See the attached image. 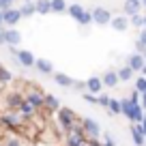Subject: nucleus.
<instances>
[{"label": "nucleus", "instance_id": "8fccbe9b", "mask_svg": "<svg viewBox=\"0 0 146 146\" xmlns=\"http://www.w3.org/2000/svg\"><path fill=\"white\" fill-rule=\"evenodd\" d=\"M144 146H146V144H144Z\"/></svg>", "mask_w": 146, "mask_h": 146}, {"label": "nucleus", "instance_id": "20e7f679", "mask_svg": "<svg viewBox=\"0 0 146 146\" xmlns=\"http://www.w3.org/2000/svg\"><path fill=\"white\" fill-rule=\"evenodd\" d=\"M24 101H26V103H30L35 110L45 108V95H43L39 88H28V90H26V97H24Z\"/></svg>", "mask_w": 146, "mask_h": 146}, {"label": "nucleus", "instance_id": "ddd939ff", "mask_svg": "<svg viewBox=\"0 0 146 146\" xmlns=\"http://www.w3.org/2000/svg\"><path fill=\"white\" fill-rule=\"evenodd\" d=\"M110 26L114 28L116 32H125L129 28V17H125V15H116V17H112Z\"/></svg>", "mask_w": 146, "mask_h": 146}, {"label": "nucleus", "instance_id": "f704fd0d", "mask_svg": "<svg viewBox=\"0 0 146 146\" xmlns=\"http://www.w3.org/2000/svg\"><path fill=\"white\" fill-rule=\"evenodd\" d=\"M86 146H103V144L99 142V137H88V140H86Z\"/></svg>", "mask_w": 146, "mask_h": 146}, {"label": "nucleus", "instance_id": "7c9ffc66", "mask_svg": "<svg viewBox=\"0 0 146 146\" xmlns=\"http://www.w3.org/2000/svg\"><path fill=\"white\" fill-rule=\"evenodd\" d=\"M84 101H86V103H99V97L97 95H90V92H84Z\"/></svg>", "mask_w": 146, "mask_h": 146}, {"label": "nucleus", "instance_id": "a211bd4d", "mask_svg": "<svg viewBox=\"0 0 146 146\" xmlns=\"http://www.w3.org/2000/svg\"><path fill=\"white\" fill-rule=\"evenodd\" d=\"M54 82L62 88H71L73 86V78L71 75H64V73H54Z\"/></svg>", "mask_w": 146, "mask_h": 146}, {"label": "nucleus", "instance_id": "79ce46f5", "mask_svg": "<svg viewBox=\"0 0 146 146\" xmlns=\"http://www.w3.org/2000/svg\"><path fill=\"white\" fill-rule=\"evenodd\" d=\"M5 26V19H2V11H0V28Z\"/></svg>", "mask_w": 146, "mask_h": 146}, {"label": "nucleus", "instance_id": "2f4dec72", "mask_svg": "<svg viewBox=\"0 0 146 146\" xmlns=\"http://www.w3.org/2000/svg\"><path fill=\"white\" fill-rule=\"evenodd\" d=\"M110 101H112V99H110L108 95H99V103H97V105H103V108H108Z\"/></svg>", "mask_w": 146, "mask_h": 146}, {"label": "nucleus", "instance_id": "ea45409f", "mask_svg": "<svg viewBox=\"0 0 146 146\" xmlns=\"http://www.w3.org/2000/svg\"><path fill=\"white\" fill-rule=\"evenodd\" d=\"M140 127H142V133H144V135H146V114H144V120H142V123H140Z\"/></svg>", "mask_w": 146, "mask_h": 146}, {"label": "nucleus", "instance_id": "4be33fe9", "mask_svg": "<svg viewBox=\"0 0 146 146\" xmlns=\"http://www.w3.org/2000/svg\"><path fill=\"white\" fill-rule=\"evenodd\" d=\"M19 13H22V17H32V15H36V7H35V2H30V5H24V7H19Z\"/></svg>", "mask_w": 146, "mask_h": 146}, {"label": "nucleus", "instance_id": "dca6fc26", "mask_svg": "<svg viewBox=\"0 0 146 146\" xmlns=\"http://www.w3.org/2000/svg\"><path fill=\"white\" fill-rule=\"evenodd\" d=\"M101 82H103V86L114 88L116 84L120 82V80H118V75H116V71H105L103 75H101Z\"/></svg>", "mask_w": 146, "mask_h": 146}, {"label": "nucleus", "instance_id": "c85d7f7f", "mask_svg": "<svg viewBox=\"0 0 146 146\" xmlns=\"http://www.w3.org/2000/svg\"><path fill=\"white\" fill-rule=\"evenodd\" d=\"M78 24H82V26H90V24H92V13H90V11H84V15L80 17Z\"/></svg>", "mask_w": 146, "mask_h": 146}, {"label": "nucleus", "instance_id": "b1692460", "mask_svg": "<svg viewBox=\"0 0 146 146\" xmlns=\"http://www.w3.org/2000/svg\"><path fill=\"white\" fill-rule=\"evenodd\" d=\"M67 2L64 0H52V13H64L67 11Z\"/></svg>", "mask_w": 146, "mask_h": 146}, {"label": "nucleus", "instance_id": "e433bc0d", "mask_svg": "<svg viewBox=\"0 0 146 146\" xmlns=\"http://www.w3.org/2000/svg\"><path fill=\"white\" fill-rule=\"evenodd\" d=\"M73 88H78V90H84V88H86V82H80V80H73Z\"/></svg>", "mask_w": 146, "mask_h": 146}, {"label": "nucleus", "instance_id": "9d476101", "mask_svg": "<svg viewBox=\"0 0 146 146\" xmlns=\"http://www.w3.org/2000/svg\"><path fill=\"white\" fill-rule=\"evenodd\" d=\"M140 9H142V2H137V0H125V5H123L125 17H133V15H137Z\"/></svg>", "mask_w": 146, "mask_h": 146}, {"label": "nucleus", "instance_id": "c756f323", "mask_svg": "<svg viewBox=\"0 0 146 146\" xmlns=\"http://www.w3.org/2000/svg\"><path fill=\"white\" fill-rule=\"evenodd\" d=\"M13 9V0H0V11L5 13V11Z\"/></svg>", "mask_w": 146, "mask_h": 146}, {"label": "nucleus", "instance_id": "a878e982", "mask_svg": "<svg viewBox=\"0 0 146 146\" xmlns=\"http://www.w3.org/2000/svg\"><path fill=\"white\" fill-rule=\"evenodd\" d=\"M11 80H13V73L11 71H7L2 64H0V84H9Z\"/></svg>", "mask_w": 146, "mask_h": 146}, {"label": "nucleus", "instance_id": "4c0bfd02", "mask_svg": "<svg viewBox=\"0 0 146 146\" xmlns=\"http://www.w3.org/2000/svg\"><path fill=\"white\" fill-rule=\"evenodd\" d=\"M103 146H116L114 137H112V135H105V140H103Z\"/></svg>", "mask_w": 146, "mask_h": 146}, {"label": "nucleus", "instance_id": "f3484780", "mask_svg": "<svg viewBox=\"0 0 146 146\" xmlns=\"http://www.w3.org/2000/svg\"><path fill=\"white\" fill-rule=\"evenodd\" d=\"M17 43H22V32L15 30V28H7V45H17Z\"/></svg>", "mask_w": 146, "mask_h": 146}, {"label": "nucleus", "instance_id": "423d86ee", "mask_svg": "<svg viewBox=\"0 0 146 146\" xmlns=\"http://www.w3.org/2000/svg\"><path fill=\"white\" fill-rule=\"evenodd\" d=\"M80 125H82L84 133H86L88 137H99L101 127H99V123H97V120H92V118H82V120H80Z\"/></svg>", "mask_w": 146, "mask_h": 146}, {"label": "nucleus", "instance_id": "7ed1b4c3", "mask_svg": "<svg viewBox=\"0 0 146 146\" xmlns=\"http://www.w3.org/2000/svg\"><path fill=\"white\" fill-rule=\"evenodd\" d=\"M86 133H84V129H82V125H75L73 127V131L71 133H67V137H64V146H86Z\"/></svg>", "mask_w": 146, "mask_h": 146}, {"label": "nucleus", "instance_id": "0eeeda50", "mask_svg": "<svg viewBox=\"0 0 146 146\" xmlns=\"http://www.w3.org/2000/svg\"><path fill=\"white\" fill-rule=\"evenodd\" d=\"M22 103H24V95H22L19 90L7 92V110H11V112H17Z\"/></svg>", "mask_w": 146, "mask_h": 146}, {"label": "nucleus", "instance_id": "a18cd8bd", "mask_svg": "<svg viewBox=\"0 0 146 146\" xmlns=\"http://www.w3.org/2000/svg\"><path fill=\"white\" fill-rule=\"evenodd\" d=\"M26 2H28V5H30V2H36V0H26Z\"/></svg>", "mask_w": 146, "mask_h": 146}, {"label": "nucleus", "instance_id": "5701e85b", "mask_svg": "<svg viewBox=\"0 0 146 146\" xmlns=\"http://www.w3.org/2000/svg\"><path fill=\"white\" fill-rule=\"evenodd\" d=\"M116 75H118V80H120V82H129V80L133 78V71L127 67V64H125L123 69H118V71H116Z\"/></svg>", "mask_w": 146, "mask_h": 146}, {"label": "nucleus", "instance_id": "de8ad7c7", "mask_svg": "<svg viewBox=\"0 0 146 146\" xmlns=\"http://www.w3.org/2000/svg\"><path fill=\"white\" fill-rule=\"evenodd\" d=\"M0 90H2V84H0Z\"/></svg>", "mask_w": 146, "mask_h": 146}, {"label": "nucleus", "instance_id": "bb28decb", "mask_svg": "<svg viewBox=\"0 0 146 146\" xmlns=\"http://www.w3.org/2000/svg\"><path fill=\"white\" fill-rule=\"evenodd\" d=\"M129 26H135V28H142L144 26V15H133V17H129Z\"/></svg>", "mask_w": 146, "mask_h": 146}, {"label": "nucleus", "instance_id": "c9c22d12", "mask_svg": "<svg viewBox=\"0 0 146 146\" xmlns=\"http://www.w3.org/2000/svg\"><path fill=\"white\" fill-rule=\"evenodd\" d=\"M129 101H131V103H140V92L133 90L131 95H129Z\"/></svg>", "mask_w": 146, "mask_h": 146}, {"label": "nucleus", "instance_id": "f03ea898", "mask_svg": "<svg viewBox=\"0 0 146 146\" xmlns=\"http://www.w3.org/2000/svg\"><path fill=\"white\" fill-rule=\"evenodd\" d=\"M56 116H58V125H60V129H62L64 133H71L73 127L78 125V116H75V112H73L71 108H60L58 112H56Z\"/></svg>", "mask_w": 146, "mask_h": 146}, {"label": "nucleus", "instance_id": "2eb2a0df", "mask_svg": "<svg viewBox=\"0 0 146 146\" xmlns=\"http://www.w3.org/2000/svg\"><path fill=\"white\" fill-rule=\"evenodd\" d=\"M131 137H133V144L135 146H144L146 144V135L142 133L140 125H131Z\"/></svg>", "mask_w": 146, "mask_h": 146}, {"label": "nucleus", "instance_id": "6e6552de", "mask_svg": "<svg viewBox=\"0 0 146 146\" xmlns=\"http://www.w3.org/2000/svg\"><path fill=\"white\" fill-rule=\"evenodd\" d=\"M15 60L19 62V67H35V62H36L35 54L28 52V50H19L17 56H15Z\"/></svg>", "mask_w": 146, "mask_h": 146}, {"label": "nucleus", "instance_id": "412c9836", "mask_svg": "<svg viewBox=\"0 0 146 146\" xmlns=\"http://www.w3.org/2000/svg\"><path fill=\"white\" fill-rule=\"evenodd\" d=\"M45 108H47V112H58V110H60V101H58V97H54V95H45Z\"/></svg>", "mask_w": 146, "mask_h": 146}, {"label": "nucleus", "instance_id": "393cba45", "mask_svg": "<svg viewBox=\"0 0 146 146\" xmlns=\"http://www.w3.org/2000/svg\"><path fill=\"white\" fill-rule=\"evenodd\" d=\"M108 112L112 116H114V114H123V110H120V101L118 99H112V101H110V105H108Z\"/></svg>", "mask_w": 146, "mask_h": 146}, {"label": "nucleus", "instance_id": "49530a36", "mask_svg": "<svg viewBox=\"0 0 146 146\" xmlns=\"http://www.w3.org/2000/svg\"><path fill=\"white\" fill-rule=\"evenodd\" d=\"M144 28H146V15H144Z\"/></svg>", "mask_w": 146, "mask_h": 146}, {"label": "nucleus", "instance_id": "f257e3e1", "mask_svg": "<svg viewBox=\"0 0 146 146\" xmlns=\"http://www.w3.org/2000/svg\"><path fill=\"white\" fill-rule=\"evenodd\" d=\"M120 110H123V114L127 116L133 125H140L142 120H144V114H146L144 108H142L140 103H131L129 97H127V99H120Z\"/></svg>", "mask_w": 146, "mask_h": 146}, {"label": "nucleus", "instance_id": "72a5a7b5", "mask_svg": "<svg viewBox=\"0 0 146 146\" xmlns=\"http://www.w3.org/2000/svg\"><path fill=\"white\" fill-rule=\"evenodd\" d=\"M0 45H7V28H0Z\"/></svg>", "mask_w": 146, "mask_h": 146}, {"label": "nucleus", "instance_id": "f8f14e48", "mask_svg": "<svg viewBox=\"0 0 146 146\" xmlns=\"http://www.w3.org/2000/svg\"><path fill=\"white\" fill-rule=\"evenodd\" d=\"M144 64H146V58H144V56H140V54H131V56H129L127 67L131 69L133 73H135V71H142V69H144Z\"/></svg>", "mask_w": 146, "mask_h": 146}, {"label": "nucleus", "instance_id": "37998d69", "mask_svg": "<svg viewBox=\"0 0 146 146\" xmlns=\"http://www.w3.org/2000/svg\"><path fill=\"white\" fill-rule=\"evenodd\" d=\"M142 75H144V78H146V64H144V69H142Z\"/></svg>", "mask_w": 146, "mask_h": 146}, {"label": "nucleus", "instance_id": "9b49d317", "mask_svg": "<svg viewBox=\"0 0 146 146\" xmlns=\"http://www.w3.org/2000/svg\"><path fill=\"white\" fill-rule=\"evenodd\" d=\"M2 19H5V26H15V24L22 19V13H19V9H9V11H5L2 13Z\"/></svg>", "mask_w": 146, "mask_h": 146}, {"label": "nucleus", "instance_id": "39448f33", "mask_svg": "<svg viewBox=\"0 0 146 146\" xmlns=\"http://www.w3.org/2000/svg\"><path fill=\"white\" fill-rule=\"evenodd\" d=\"M90 13H92V24H97V26H110V22H112V13L103 7H95Z\"/></svg>", "mask_w": 146, "mask_h": 146}, {"label": "nucleus", "instance_id": "09e8293b", "mask_svg": "<svg viewBox=\"0 0 146 146\" xmlns=\"http://www.w3.org/2000/svg\"><path fill=\"white\" fill-rule=\"evenodd\" d=\"M137 2H142V0H137Z\"/></svg>", "mask_w": 146, "mask_h": 146}, {"label": "nucleus", "instance_id": "4468645a", "mask_svg": "<svg viewBox=\"0 0 146 146\" xmlns=\"http://www.w3.org/2000/svg\"><path fill=\"white\" fill-rule=\"evenodd\" d=\"M35 67L39 69V73H43V75H50V73L54 75V64H52L47 58H36Z\"/></svg>", "mask_w": 146, "mask_h": 146}, {"label": "nucleus", "instance_id": "aec40b11", "mask_svg": "<svg viewBox=\"0 0 146 146\" xmlns=\"http://www.w3.org/2000/svg\"><path fill=\"white\" fill-rule=\"evenodd\" d=\"M84 11H86V9H84L82 5H69V7H67V13L71 15L75 22H80V17L84 15Z\"/></svg>", "mask_w": 146, "mask_h": 146}, {"label": "nucleus", "instance_id": "c03bdc74", "mask_svg": "<svg viewBox=\"0 0 146 146\" xmlns=\"http://www.w3.org/2000/svg\"><path fill=\"white\" fill-rule=\"evenodd\" d=\"M142 7H144V9H146V0H142Z\"/></svg>", "mask_w": 146, "mask_h": 146}, {"label": "nucleus", "instance_id": "cd10ccee", "mask_svg": "<svg viewBox=\"0 0 146 146\" xmlns=\"http://www.w3.org/2000/svg\"><path fill=\"white\" fill-rule=\"evenodd\" d=\"M135 90L140 92V95H144V92H146V78H144V75L135 80Z\"/></svg>", "mask_w": 146, "mask_h": 146}, {"label": "nucleus", "instance_id": "a19ab883", "mask_svg": "<svg viewBox=\"0 0 146 146\" xmlns=\"http://www.w3.org/2000/svg\"><path fill=\"white\" fill-rule=\"evenodd\" d=\"M140 105H142V108L146 110V92H144V95H142V101H140Z\"/></svg>", "mask_w": 146, "mask_h": 146}, {"label": "nucleus", "instance_id": "58836bf2", "mask_svg": "<svg viewBox=\"0 0 146 146\" xmlns=\"http://www.w3.org/2000/svg\"><path fill=\"white\" fill-rule=\"evenodd\" d=\"M137 41L146 45V28H142V32H140V39H137Z\"/></svg>", "mask_w": 146, "mask_h": 146}, {"label": "nucleus", "instance_id": "473e14b6", "mask_svg": "<svg viewBox=\"0 0 146 146\" xmlns=\"http://www.w3.org/2000/svg\"><path fill=\"white\" fill-rule=\"evenodd\" d=\"M5 146H22V140H17V137H9V140L5 142Z\"/></svg>", "mask_w": 146, "mask_h": 146}, {"label": "nucleus", "instance_id": "1a4fd4ad", "mask_svg": "<svg viewBox=\"0 0 146 146\" xmlns=\"http://www.w3.org/2000/svg\"><path fill=\"white\" fill-rule=\"evenodd\" d=\"M86 90L90 92V95H97V97H99V92L103 90V82H101L99 75H92V78L86 80Z\"/></svg>", "mask_w": 146, "mask_h": 146}, {"label": "nucleus", "instance_id": "6ab92c4d", "mask_svg": "<svg viewBox=\"0 0 146 146\" xmlns=\"http://www.w3.org/2000/svg\"><path fill=\"white\" fill-rule=\"evenodd\" d=\"M35 7H36V13H39V15L52 13V0H36Z\"/></svg>", "mask_w": 146, "mask_h": 146}]
</instances>
